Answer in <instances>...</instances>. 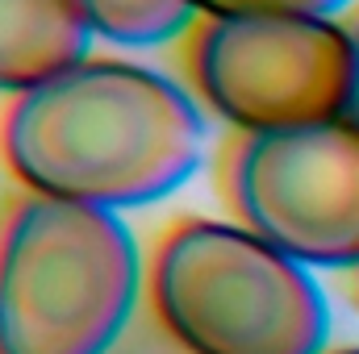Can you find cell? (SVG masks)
Masks as SVG:
<instances>
[{
	"instance_id": "5b68a950",
	"label": "cell",
	"mask_w": 359,
	"mask_h": 354,
	"mask_svg": "<svg viewBox=\"0 0 359 354\" xmlns=\"http://www.w3.org/2000/svg\"><path fill=\"white\" fill-rule=\"evenodd\" d=\"M226 192L247 229L318 271L359 267V129L322 121L238 134Z\"/></svg>"
},
{
	"instance_id": "8fae6325",
	"label": "cell",
	"mask_w": 359,
	"mask_h": 354,
	"mask_svg": "<svg viewBox=\"0 0 359 354\" xmlns=\"http://www.w3.org/2000/svg\"><path fill=\"white\" fill-rule=\"evenodd\" d=\"M351 275H355V279H351V292H355V304H359V267L351 271Z\"/></svg>"
},
{
	"instance_id": "9c48e42d",
	"label": "cell",
	"mask_w": 359,
	"mask_h": 354,
	"mask_svg": "<svg viewBox=\"0 0 359 354\" xmlns=\"http://www.w3.org/2000/svg\"><path fill=\"white\" fill-rule=\"evenodd\" d=\"M109 354H196V351H188L151 309H142V313L134 317V325L117 338V346Z\"/></svg>"
},
{
	"instance_id": "6da1fadb",
	"label": "cell",
	"mask_w": 359,
	"mask_h": 354,
	"mask_svg": "<svg viewBox=\"0 0 359 354\" xmlns=\"http://www.w3.org/2000/svg\"><path fill=\"white\" fill-rule=\"evenodd\" d=\"M0 150L34 196L126 213L168 200L201 171L209 125L172 76L130 59H84L13 96Z\"/></svg>"
},
{
	"instance_id": "30bf717a",
	"label": "cell",
	"mask_w": 359,
	"mask_h": 354,
	"mask_svg": "<svg viewBox=\"0 0 359 354\" xmlns=\"http://www.w3.org/2000/svg\"><path fill=\"white\" fill-rule=\"evenodd\" d=\"M343 25H347V34H351V50H355V76H351V96H347V113H343V121L359 129V4L343 17Z\"/></svg>"
},
{
	"instance_id": "8992f818",
	"label": "cell",
	"mask_w": 359,
	"mask_h": 354,
	"mask_svg": "<svg viewBox=\"0 0 359 354\" xmlns=\"http://www.w3.org/2000/svg\"><path fill=\"white\" fill-rule=\"evenodd\" d=\"M92 38L76 0H0V92L21 96L92 59Z\"/></svg>"
},
{
	"instance_id": "ba28073f",
	"label": "cell",
	"mask_w": 359,
	"mask_h": 354,
	"mask_svg": "<svg viewBox=\"0 0 359 354\" xmlns=\"http://www.w3.org/2000/svg\"><path fill=\"white\" fill-rule=\"evenodd\" d=\"M201 17H343L355 0H196Z\"/></svg>"
},
{
	"instance_id": "7a4b0ae2",
	"label": "cell",
	"mask_w": 359,
	"mask_h": 354,
	"mask_svg": "<svg viewBox=\"0 0 359 354\" xmlns=\"http://www.w3.org/2000/svg\"><path fill=\"white\" fill-rule=\"evenodd\" d=\"M142 283L121 213L29 192L0 225V354H109Z\"/></svg>"
},
{
	"instance_id": "277c9868",
	"label": "cell",
	"mask_w": 359,
	"mask_h": 354,
	"mask_svg": "<svg viewBox=\"0 0 359 354\" xmlns=\"http://www.w3.org/2000/svg\"><path fill=\"white\" fill-rule=\"evenodd\" d=\"M188 76L238 134H276L343 121L355 50L343 17H201Z\"/></svg>"
},
{
	"instance_id": "3957f363",
	"label": "cell",
	"mask_w": 359,
	"mask_h": 354,
	"mask_svg": "<svg viewBox=\"0 0 359 354\" xmlns=\"http://www.w3.org/2000/svg\"><path fill=\"white\" fill-rule=\"evenodd\" d=\"M147 309L196 354H326L330 300L243 221H176L147 267Z\"/></svg>"
},
{
	"instance_id": "52a82bcc",
	"label": "cell",
	"mask_w": 359,
	"mask_h": 354,
	"mask_svg": "<svg viewBox=\"0 0 359 354\" xmlns=\"http://www.w3.org/2000/svg\"><path fill=\"white\" fill-rule=\"evenodd\" d=\"M76 4L84 8L92 34L100 42H113L126 50L176 42L201 17L196 0H76Z\"/></svg>"
},
{
	"instance_id": "7c38bea8",
	"label": "cell",
	"mask_w": 359,
	"mask_h": 354,
	"mask_svg": "<svg viewBox=\"0 0 359 354\" xmlns=\"http://www.w3.org/2000/svg\"><path fill=\"white\" fill-rule=\"evenodd\" d=\"M326 354H359V346H343V351H326Z\"/></svg>"
}]
</instances>
